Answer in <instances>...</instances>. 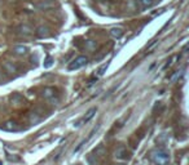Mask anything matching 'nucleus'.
Masks as SVG:
<instances>
[{"instance_id":"nucleus-2","label":"nucleus","mask_w":189,"mask_h":165,"mask_svg":"<svg viewBox=\"0 0 189 165\" xmlns=\"http://www.w3.org/2000/svg\"><path fill=\"white\" fill-rule=\"evenodd\" d=\"M104 155H105V147L102 146V145H100L99 147H96L95 150H93V152L88 156L89 164L91 165H97V164L100 163L101 159L104 157Z\"/></svg>"},{"instance_id":"nucleus-6","label":"nucleus","mask_w":189,"mask_h":165,"mask_svg":"<svg viewBox=\"0 0 189 165\" xmlns=\"http://www.w3.org/2000/svg\"><path fill=\"white\" fill-rule=\"evenodd\" d=\"M17 30H18V34L24 37H27V36L32 35V29L29 25H21V26H18Z\"/></svg>"},{"instance_id":"nucleus-4","label":"nucleus","mask_w":189,"mask_h":165,"mask_svg":"<svg viewBox=\"0 0 189 165\" xmlns=\"http://www.w3.org/2000/svg\"><path fill=\"white\" fill-rule=\"evenodd\" d=\"M114 156H115V159H118V160H123V161H125V160H129V159H131V152L127 150V147L119 146L115 150Z\"/></svg>"},{"instance_id":"nucleus-7","label":"nucleus","mask_w":189,"mask_h":165,"mask_svg":"<svg viewBox=\"0 0 189 165\" xmlns=\"http://www.w3.org/2000/svg\"><path fill=\"white\" fill-rule=\"evenodd\" d=\"M35 34H36L38 37H42V39H44V37H48V36L51 35V32H49V29H48V27H45V26H39V27L36 29Z\"/></svg>"},{"instance_id":"nucleus-10","label":"nucleus","mask_w":189,"mask_h":165,"mask_svg":"<svg viewBox=\"0 0 189 165\" xmlns=\"http://www.w3.org/2000/svg\"><path fill=\"white\" fill-rule=\"evenodd\" d=\"M27 52H29V48L26 45H16L13 48V53L17 54V56H25Z\"/></svg>"},{"instance_id":"nucleus-21","label":"nucleus","mask_w":189,"mask_h":165,"mask_svg":"<svg viewBox=\"0 0 189 165\" xmlns=\"http://www.w3.org/2000/svg\"><path fill=\"white\" fill-rule=\"evenodd\" d=\"M0 80H2V72H0Z\"/></svg>"},{"instance_id":"nucleus-11","label":"nucleus","mask_w":189,"mask_h":165,"mask_svg":"<svg viewBox=\"0 0 189 165\" xmlns=\"http://www.w3.org/2000/svg\"><path fill=\"white\" fill-rule=\"evenodd\" d=\"M97 112V108L96 107H92V108H89L87 112H85V115L83 116V119H82V121L83 123H88L91 119H92L93 116H95V114Z\"/></svg>"},{"instance_id":"nucleus-13","label":"nucleus","mask_w":189,"mask_h":165,"mask_svg":"<svg viewBox=\"0 0 189 165\" xmlns=\"http://www.w3.org/2000/svg\"><path fill=\"white\" fill-rule=\"evenodd\" d=\"M137 3L141 9H148L154 4V0H137Z\"/></svg>"},{"instance_id":"nucleus-19","label":"nucleus","mask_w":189,"mask_h":165,"mask_svg":"<svg viewBox=\"0 0 189 165\" xmlns=\"http://www.w3.org/2000/svg\"><path fill=\"white\" fill-rule=\"evenodd\" d=\"M159 43V40H157V39H154V40H152V43H150L149 44V45L147 47V52H149L150 51V49H152V48H154L155 45H157V44Z\"/></svg>"},{"instance_id":"nucleus-20","label":"nucleus","mask_w":189,"mask_h":165,"mask_svg":"<svg viewBox=\"0 0 189 165\" xmlns=\"http://www.w3.org/2000/svg\"><path fill=\"white\" fill-rule=\"evenodd\" d=\"M51 65H52V58H48V59H47V63H45L44 66H45V67H49Z\"/></svg>"},{"instance_id":"nucleus-3","label":"nucleus","mask_w":189,"mask_h":165,"mask_svg":"<svg viewBox=\"0 0 189 165\" xmlns=\"http://www.w3.org/2000/svg\"><path fill=\"white\" fill-rule=\"evenodd\" d=\"M88 62V58L85 57V56H79L77 57L75 59H73L71 62H70V65L67 66V70L69 71H74V70H79V68H82L83 66H85Z\"/></svg>"},{"instance_id":"nucleus-12","label":"nucleus","mask_w":189,"mask_h":165,"mask_svg":"<svg viewBox=\"0 0 189 165\" xmlns=\"http://www.w3.org/2000/svg\"><path fill=\"white\" fill-rule=\"evenodd\" d=\"M42 96L44 97L45 100H52V98L55 97V89H53V88H44Z\"/></svg>"},{"instance_id":"nucleus-5","label":"nucleus","mask_w":189,"mask_h":165,"mask_svg":"<svg viewBox=\"0 0 189 165\" xmlns=\"http://www.w3.org/2000/svg\"><path fill=\"white\" fill-rule=\"evenodd\" d=\"M56 4H57L56 0H40V2L35 3V8H38L39 10H48L52 9Z\"/></svg>"},{"instance_id":"nucleus-18","label":"nucleus","mask_w":189,"mask_h":165,"mask_svg":"<svg viewBox=\"0 0 189 165\" xmlns=\"http://www.w3.org/2000/svg\"><path fill=\"white\" fill-rule=\"evenodd\" d=\"M85 48H88V49L96 48V41H93V40H87V41H85Z\"/></svg>"},{"instance_id":"nucleus-17","label":"nucleus","mask_w":189,"mask_h":165,"mask_svg":"<svg viewBox=\"0 0 189 165\" xmlns=\"http://www.w3.org/2000/svg\"><path fill=\"white\" fill-rule=\"evenodd\" d=\"M177 58V56H174V57H171L170 59H169V61H167V63L163 66V70H166V68H169L170 67V66L172 65V63H174V61H175V59Z\"/></svg>"},{"instance_id":"nucleus-22","label":"nucleus","mask_w":189,"mask_h":165,"mask_svg":"<svg viewBox=\"0 0 189 165\" xmlns=\"http://www.w3.org/2000/svg\"><path fill=\"white\" fill-rule=\"evenodd\" d=\"M114 165H123V164H114Z\"/></svg>"},{"instance_id":"nucleus-16","label":"nucleus","mask_w":189,"mask_h":165,"mask_svg":"<svg viewBox=\"0 0 189 165\" xmlns=\"http://www.w3.org/2000/svg\"><path fill=\"white\" fill-rule=\"evenodd\" d=\"M107 67H109V62H106V63H104L102 66H100L99 70H97V75H99V76H102V75H104V74L106 72Z\"/></svg>"},{"instance_id":"nucleus-1","label":"nucleus","mask_w":189,"mask_h":165,"mask_svg":"<svg viewBox=\"0 0 189 165\" xmlns=\"http://www.w3.org/2000/svg\"><path fill=\"white\" fill-rule=\"evenodd\" d=\"M150 160L154 165H169L170 163V155L169 152L163 148H155L150 152Z\"/></svg>"},{"instance_id":"nucleus-8","label":"nucleus","mask_w":189,"mask_h":165,"mask_svg":"<svg viewBox=\"0 0 189 165\" xmlns=\"http://www.w3.org/2000/svg\"><path fill=\"white\" fill-rule=\"evenodd\" d=\"M9 100L13 104H16V106H20V104H22L25 102V98L21 96L20 93H13V94L9 97Z\"/></svg>"},{"instance_id":"nucleus-14","label":"nucleus","mask_w":189,"mask_h":165,"mask_svg":"<svg viewBox=\"0 0 189 165\" xmlns=\"http://www.w3.org/2000/svg\"><path fill=\"white\" fill-rule=\"evenodd\" d=\"M4 68H5V71H7L8 74H14V72H17V67H16L13 63H10V62H5V63H4Z\"/></svg>"},{"instance_id":"nucleus-9","label":"nucleus","mask_w":189,"mask_h":165,"mask_svg":"<svg viewBox=\"0 0 189 165\" xmlns=\"http://www.w3.org/2000/svg\"><path fill=\"white\" fill-rule=\"evenodd\" d=\"M109 32H110V35L114 37V39H121V37L125 35V30H123L122 27H113Z\"/></svg>"},{"instance_id":"nucleus-15","label":"nucleus","mask_w":189,"mask_h":165,"mask_svg":"<svg viewBox=\"0 0 189 165\" xmlns=\"http://www.w3.org/2000/svg\"><path fill=\"white\" fill-rule=\"evenodd\" d=\"M4 129L7 130H18V125L16 121H7L4 124Z\"/></svg>"}]
</instances>
